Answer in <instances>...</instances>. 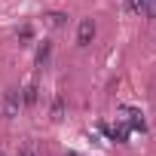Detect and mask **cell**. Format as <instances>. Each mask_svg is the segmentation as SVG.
Returning a JSON list of instances; mask_svg holds the SVG:
<instances>
[{
	"label": "cell",
	"mask_w": 156,
	"mask_h": 156,
	"mask_svg": "<svg viewBox=\"0 0 156 156\" xmlns=\"http://www.w3.org/2000/svg\"><path fill=\"white\" fill-rule=\"evenodd\" d=\"M0 156H3V150H0Z\"/></svg>",
	"instance_id": "obj_12"
},
{
	"label": "cell",
	"mask_w": 156,
	"mask_h": 156,
	"mask_svg": "<svg viewBox=\"0 0 156 156\" xmlns=\"http://www.w3.org/2000/svg\"><path fill=\"white\" fill-rule=\"evenodd\" d=\"M126 113H129V116H132V129H141V132H144V129H147V122H144V116H141V113H138V110H132V107H126Z\"/></svg>",
	"instance_id": "obj_5"
},
{
	"label": "cell",
	"mask_w": 156,
	"mask_h": 156,
	"mask_svg": "<svg viewBox=\"0 0 156 156\" xmlns=\"http://www.w3.org/2000/svg\"><path fill=\"white\" fill-rule=\"evenodd\" d=\"M22 110V89H6L3 92V101H0V113L6 119H16Z\"/></svg>",
	"instance_id": "obj_1"
},
{
	"label": "cell",
	"mask_w": 156,
	"mask_h": 156,
	"mask_svg": "<svg viewBox=\"0 0 156 156\" xmlns=\"http://www.w3.org/2000/svg\"><path fill=\"white\" fill-rule=\"evenodd\" d=\"M19 156H37V150H34V144H25V147L19 150Z\"/></svg>",
	"instance_id": "obj_11"
},
{
	"label": "cell",
	"mask_w": 156,
	"mask_h": 156,
	"mask_svg": "<svg viewBox=\"0 0 156 156\" xmlns=\"http://www.w3.org/2000/svg\"><path fill=\"white\" fill-rule=\"evenodd\" d=\"M61 116H64V98H61V95H58V98H55V101H52V119H55V122H58V119H61Z\"/></svg>",
	"instance_id": "obj_7"
},
{
	"label": "cell",
	"mask_w": 156,
	"mask_h": 156,
	"mask_svg": "<svg viewBox=\"0 0 156 156\" xmlns=\"http://www.w3.org/2000/svg\"><path fill=\"white\" fill-rule=\"evenodd\" d=\"M37 98H40L37 83H28V86L22 89V104H25V107H34V104H37Z\"/></svg>",
	"instance_id": "obj_3"
},
{
	"label": "cell",
	"mask_w": 156,
	"mask_h": 156,
	"mask_svg": "<svg viewBox=\"0 0 156 156\" xmlns=\"http://www.w3.org/2000/svg\"><path fill=\"white\" fill-rule=\"evenodd\" d=\"M49 22H52L55 28H64V22H67V16H64V12H49Z\"/></svg>",
	"instance_id": "obj_10"
},
{
	"label": "cell",
	"mask_w": 156,
	"mask_h": 156,
	"mask_svg": "<svg viewBox=\"0 0 156 156\" xmlns=\"http://www.w3.org/2000/svg\"><path fill=\"white\" fill-rule=\"evenodd\" d=\"M144 6H147V0H126V9L135 16H144Z\"/></svg>",
	"instance_id": "obj_6"
},
{
	"label": "cell",
	"mask_w": 156,
	"mask_h": 156,
	"mask_svg": "<svg viewBox=\"0 0 156 156\" xmlns=\"http://www.w3.org/2000/svg\"><path fill=\"white\" fill-rule=\"evenodd\" d=\"M144 19L156 22V0H147V6H144Z\"/></svg>",
	"instance_id": "obj_9"
},
{
	"label": "cell",
	"mask_w": 156,
	"mask_h": 156,
	"mask_svg": "<svg viewBox=\"0 0 156 156\" xmlns=\"http://www.w3.org/2000/svg\"><path fill=\"white\" fill-rule=\"evenodd\" d=\"M113 138H116L119 144H126V141H129V126H116V129H113Z\"/></svg>",
	"instance_id": "obj_8"
},
{
	"label": "cell",
	"mask_w": 156,
	"mask_h": 156,
	"mask_svg": "<svg viewBox=\"0 0 156 156\" xmlns=\"http://www.w3.org/2000/svg\"><path fill=\"white\" fill-rule=\"evenodd\" d=\"M49 58H52V43H49V40H43V43H40V49H37V64H40V67H46V64H49Z\"/></svg>",
	"instance_id": "obj_4"
},
{
	"label": "cell",
	"mask_w": 156,
	"mask_h": 156,
	"mask_svg": "<svg viewBox=\"0 0 156 156\" xmlns=\"http://www.w3.org/2000/svg\"><path fill=\"white\" fill-rule=\"evenodd\" d=\"M95 31H98L95 22H92V19H83L80 28H76V46H89V43L95 40Z\"/></svg>",
	"instance_id": "obj_2"
}]
</instances>
